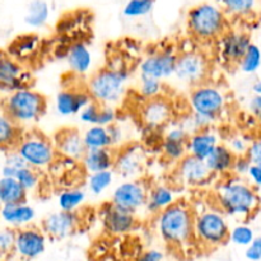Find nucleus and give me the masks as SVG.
Here are the masks:
<instances>
[{
  "label": "nucleus",
  "instance_id": "e433bc0d",
  "mask_svg": "<svg viewBox=\"0 0 261 261\" xmlns=\"http://www.w3.org/2000/svg\"><path fill=\"white\" fill-rule=\"evenodd\" d=\"M240 70L247 75L256 74L261 68V48L255 43H251L247 53L241 59L239 64Z\"/></svg>",
  "mask_w": 261,
  "mask_h": 261
},
{
  "label": "nucleus",
  "instance_id": "13d9d810",
  "mask_svg": "<svg viewBox=\"0 0 261 261\" xmlns=\"http://www.w3.org/2000/svg\"><path fill=\"white\" fill-rule=\"evenodd\" d=\"M5 55H7V53H5V51H3V50H0V60H2V59L4 58Z\"/></svg>",
  "mask_w": 261,
  "mask_h": 261
},
{
  "label": "nucleus",
  "instance_id": "bf43d9fd",
  "mask_svg": "<svg viewBox=\"0 0 261 261\" xmlns=\"http://www.w3.org/2000/svg\"><path fill=\"white\" fill-rule=\"evenodd\" d=\"M3 205H4V204H3L2 199H0V212H2V208H3Z\"/></svg>",
  "mask_w": 261,
  "mask_h": 261
},
{
  "label": "nucleus",
  "instance_id": "9d476101",
  "mask_svg": "<svg viewBox=\"0 0 261 261\" xmlns=\"http://www.w3.org/2000/svg\"><path fill=\"white\" fill-rule=\"evenodd\" d=\"M209 73L208 59L198 51H186L178 54L175 75L178 82L188 86H200L205 83Z\"/></svg>",
  "mask_w": 261,
  "mask_h": 261
},
{
  "label": "nucleus",
  "instance_id": "ddd939ff",
  "mask_svg": "<svg viewBox=\"0 0 261 261\" xmlns=\"http://www.w3.org/2000/svg\"><path fill=\"white\" fill-rule=\"evenodd\" d=\"M48 237L41 227L33 224L17 229L14 255L24 261H32L46 251Z\"/></svg>",
  "mask_w": 261,
  "mask_h": 261
},
{
  "label": "nucleus",
  "instance_id": "4be33fe9",
  "mask_svg": "<svg viewBox=\"0 0 261 261\" xmlns=\"http://www.w3.org/2000/svg\"><path fill=\"white\" fill-rule=\"evenodd\" d=\"M0 219L7 224V227L20 229L32 224L36 219V211L27 201L19 204H8L3 205Z\"/></svg>",
  "mask_w": 261,
  "mask_h": 261
},
{
  "label": "nucleus",
  "instance_id": "5fc2aeb1",
  "mask_svg": "<svg viewBox=\"0 0 261 261\" xmlns=\"http://www.w3.org/2000/svg\"><path fill=\"white\" fill-rule=\"evenodd\" d=\"M249 182L256 189H261V165H252L249 171Z\"/></svg>",
  "mask_w": 261,
  "mask_h": 261
},
{
  "label": "nucleus",
  "instance_id": "cd10ccee",
  "mask_svg": "<svg viewBox=\"0 0 261 261\" xmlns=\"http://www.w3.org/2000/svg\"><path fill=\"white\" fill-rule=\"evenodd\" d=\"M40 50V38L36 35H22L15 38L8 47V55L17 60L18 63H24L31 60Z\"/></svg>",
  "mask_w": 261,
  "mask_h": 261
},
{
  "label": "nucleus",
  "instance_id": "f704fd0d",
  "mask_svg": "<svg viewBox=\"0 0 261 261\" xmlns=\"http://www.w3.org/2000/svg\"><path fill=\"white\" fill-rule=\"evenodd\" d=\"M115 181V171H102V172L88 173L87 189L93 196H99L106 193Z\"/></svg>",
  "mask_w": 261,
  "mask_h": 261
},
{
  "label": "nucleus",
  "instance_id": "4d7b16f0",
  "mask_svg": "<svg viewBox=\"0 0 261 261\" xmlns=\"http://www.w3.org/2000/svg\"><path fill=\"white\" fill-rule=\"evenodd\" d=\"M0 261H24V260L19 259V257L15 256V255H12V256L4 257V259H0Z\"/></svg>",
  "mask_w": 261,
  "mask_h": 261
},
{
  "label": "nucleus",
  "instance_id": "5701e85b",
  "mask_svg": "<svg viewBox=\"0 0 261 261\" xmlns=\"http://www.w3.org/2000/svg\"><path fill=\"white\" fill-rule=\"evenodd\" d=\"M221 144L219 137L213 129L200 130L190 135L188 140V154L199 158L201 161H206V158L212 154L216 147Z\"/></svg>",
  "mask_w": 261,
  "mask_h": 261
},
{
  "label": "nucleus",
  "instance_id": "37998d69",
  "mask_svg": "<svg viewBox=\"0 0 261 261\" xmlns=\"http://www.w3.org/2000/svg\"><path fill=\"white\" fill-rule=\"evenodd\" d=\"M15 178L27 190V193L35 191L40 186V173H38L37 170L28 167V166L18 171Z\"/></svg>",
  "mask_w": 261,
  "mask_h": 261
},
{
  "label": "nucleus",
  "instance_id": "c85d7f7f",
  "mask_svg": "<svg viewBox=\"0 0 261 261\" xmlns=\"http://www.w3.org/2000/svg\"><path fill=\"white\" fill-rule=\"evenodd\" d=\"M236 155L226 144H218L212 154L206 158V165L214 176H224L232 172Z\"/></svg>",
  "mask_w": 261,
  "mask_h": 261
},
{
  "label": "nucleus",
  "instance_id": "9b49d317",
  "mask_svg": "<svg viewBox=\"0 0 261 261\" xmlns=\"http://www.w3.org/2000/svg\"><path fill=\"white\" fill-rule=\"evenodd\" d=\"M177 59L178 54L173 50V47H165L162 50L153 51L140 61L139 74L142 76H150V78L165 81L175 75Z\"/></svg>",
  "mask_w": 261,
  "mask_h": 261
},
{
  "label": "nucleus",
  "instance_id": "a18cd8bd",
  "mask_svg": "<svg viewBox=\"0 0 261 261\" xmlns=\"http://www.w3.org/2000/svg\"><path fill=\"white\" fill-rule=\"evenodd\" d=\"M101 103L93 101L92 103H89L83 111L79 114V120L83 122L84 125H88V126H93V125H98L99 120V112H101Z\"/></svg>",
  "mask_w": 261,
  "mask_h": 261
},
{
  "label": "nucleus",
  "instance_id": "a19ab883",
  "mask_svg": "<svg viewBox=\"0 0 261 261\" xmlns=\"http://www.w3.org/2000/svg\"><path fill=\"white\" fill-rule=\"evenodd\" d=\"M154 8V0H127L122 9L126 18H142L149 14Z\"/></svg>",
  "mask_w": 261,
  "mask_h": 261
},
{
  "label": "nucleus",
  "instance_id": "ea45409f",
  "mask_svg": "<svg viewBox=\"0 0 261 261\" xmlns=\"http://www.w3.org/2000/svg\"><path fill=\"white\" fill-rule=\"evenodd\" d=\"M139 94L148 101V99L160 98L163 93V83L160 79L150 78V76H142L139 78Z\"/></svg>",
  "mask_w": 261,
  "mask_h": 261
},
{
  "label": "nucleus",
  "instance_id": "6e6552de",
  "mask_svg": "<svg viewBox=\"0 0 261 261\" xmlns=\"http://www.w3.org/2000/svg\"><path fill=\"white\" fill-rule=\"evenodd\" d=\"M189 106L191 112L218 120L227 106L226 94L213 84L203 83L191 89L189 94Z\"/></svg>",
  "mask_w": 261,
  "mask_h": 261
},
{
  "label": "nucleus",
  "instance_id": "393cba45",
  "mask_svg": "<svg viewBox=\"0 0 261 261\" xmlns=\"http://www.w3.org/2000/svg\"><path fill=\"white\" fill-rule=\"evenodd\" d=\"M116 152L112 148L106 149H89L81 161L84 170L88 173L102 172V171L114 170Z\"/></svg>",
  "mask_w": 261,
  "mask_h": 261
},
{
  "label": "nucleus",
  "instance_id": "7ed1b4c3",
  "mask_svg": "<svg viewBox=\"0 0 261 261\" xmlns=\"http://www.w3.org/2000/svg\"><path fill=\"white\" fill-rule=\"evenodd\" d=\"M228 30V17L219 5L201 3L189 10L188 31L195 40L217 42Z\"/></svg>",
  "mask_w": 261,
  "mask_h": 261
},
{
  "label": "nucleus",
  "instance_id": "1a4fd4ad",
  "mask_svg": "<svg viewBox=\"0 0 261 261\" xmlns=\"http://www.w3.org/2000/svg\"><path fill=\"white\" fill-rule=\"evenodd\" d=\"M148 193H149V188L145 185L144 181L139 178L125 180L115 186L110 203L122 211L137 216L142 209H145Z\"/></svg>",
  "mask_w": 261,
  "mask_h": 261
},
{
  "label": "nucleus",
  "instance_id": "8fccbe9b",
  "mask_svg": "<svg viewBox=\"0 0 261 261\" xmlns=\"http://www.w3.org/2000/svg\"><path fill=\"white\" fill-rule=\"evenodd\" d=\"M246 157L249 158L252 165H261V138L252 139Z\"/></svg>",
  "mask_w": 261,
  "mask_h": 261
},
{
  "label": "nucleus",
  "instance_id": "f257e3e1",
  "mask_svg": "<svg viewBox=\"0 0 261 261\" xmlns=\"http://www.w3.org/2000/svg\"><path fill=\"white\" fill-rule=\"evenodd\" d=\"M216 206L226 216L247 221L259 211L260 196L257 189L249 181L232 176L217 186Z\"/></svg>",
  "mask_w": 261,
  "mask_h": 261
},
{
  "label": "nucleus",
  "instance_id": "2eb2a0df",
  "mask_svg": "<svg viewBox=\"0 0 261 261\" xmlns=\"http://www.w3.org/2000/svg\"><path fill=\"white\" fill-rule=\"evenodd\" d=\"M81 217L78 212H53L41 222V229L54 241L68 239L79 228Z\"/></svg>",
  "mask_w": 261,
  "mask_h": 261
},
{
  "label": "nucleus",
  "instance_id": "0eeeda50",
  "mask_svg": "<svg viewBox=\"0 0 261 261\" xmlns=\"http://www.w3.org/2000/svg\"><path fill=\"white\" fill-rule=\"evenodd\" d=\"M15 149L22 155L28 167L37 171L50 168L58 158V150L54 142L41 133L23 134Z\"/></svg>",
  "mask_w": 261,
  "mask_h": 261
},
{
  "label": "nucleus",
  "instance_id": "423d86ee",
  "mask_svg": "<svg viewBox=\"0 0 261 261\" xmlns=\"http://www.w3.org/2000/svg\"><path fill=\"white\" fill-rule=\"evenodd\" d=\"M229 227L227 216L217 208H206L195 213L194 234L195 242L208 250H214L229 242Z\"/></svg>",
  "mask_w": 261,
  "mask_h": 261
},
{
  "label": "nucleus",
  "instance_id": "6e6d98bb",
  "mask_svg": "<svg viewBox=\"0 0 261 261\" xmlns=\"http://www.w3.org/2000/svg\"><path fill=\"white\" fill-rule=\"evenodd\" d=\"M251 91L254 96H261V81H255L251 86Z\"/></svg>",
  "mask_w": 261,
  "mask_h": 261
},
{
  "label": "nucleus",
  "instance_id": "a878e982",
  "mask_svg": "<svg viewBox=\"0 0 261 261\" xmlns=\"http://www.w3.org/2000/svg\"><path fill=\"white\" fill-rule=\"evenodd\" d=\"M176 203V191L175 189L168 185H154L153 188H149L148 193L147 205L145 211L149 214H160L165 209L170 208L171 205Z\"/></svg>",
  "mask_w": 261,
  "mask_h": 261
},
{
  "label": "nucleus",
  "instance_id": "20e7f679",
  "mask_svg": "<svg viewBox=\"0 0 261 261\" xmlns=\"http://www.w3.org/2000/svg\"><path fill=\"white\" fill-rule=\"evenodd\" d=\"M129 78V70L124 66H109L96 71L89 78L87 91L93 101L114 106L124 98Z\"/></svg>",
  "mask_w": 261,
  "mask_h": 261
},
{
  "label": "nucleus",
  "instance_id": "864d4df0",
  "mask_svg": "<svg viewBox=\"0 0 261 261\" xmlns=\"http://www.w3.org/2000/svg\"><path fill=\"white\" fill-rule=\"evenodd\" d=\"M247 107H249L250 114L254 116V119L261 122V96H252Z\"/></svg>",
  "mask_w": 261,
  "mask_h": 261
},
{
  "label": "nucleus",
  "instance_id": "473e14b6",
  "mask_svg": "<svg viewBox=\"0 0 261 261\" xmlns=\"http://www.w3.org/2000/svg\"><path fill=\"white\" fill-rule=\"evenodd\" d=\"M87 200V193L81 188L64 189L58 195L59 211L76 212Z\"/></svg>",
  "mask_w": 261,
  "mask_h": 261
},
{
  "label": "nucleus",
  "instance_id": "dca6fc26",
  "mask_svg": "<svg viewBox=\"0 0 261 261\" xmlns=\"http://www.w3.org/2000/svg\"><path fill=\"white\" fill-rule=\"evenodd\" d=\"M176 176L184 186L201 188L208 185L214 178L205 161L188 154L176 165Z\"/></svg>",
  "mask_w": 261,
  "mask_h": 261
},
{
  "label": "nucleus",
  "instance_id": "4c0bfd02",
  "mask_svg": "<svg viewBox=\"0 0 261 261\" xmlns=\"http://www.w3.org/2000/svg\"><path fill=\"white\" fill-rule=\"evenodd\" d=\"M25 162L22 158V155L17 152V149H12L5 152L4 160H3V166H2V176L0 177H13L15 178L18 171L22 170L23 167H25Z\"/></svg>",
  "mask_w": 261,
  "mask_h": 261
},
{
  "label": "nucleus",
  "instance_id": "de8ad7c7",
  "mask_svg": "<svg viewBox=\"0 0 261 261\" xmlns=\"http://www.w3.org/2000/svg\"><path fill=\"white\" fill-rule=\"evenodd\" d=\"M251 166L252 163L250 162V160L246 155H244V157H237L236 161H234L233 168H232V173H233V176L240 178L247 177Z\"/></svg>",
  "mask_w": 261,
  "mask_h": 261
},
{
  "label": "nucleus",
  "instance_id": "2f4dec72",
  "mask_svg": "<svg viewBox=\"0 0 261 261\" xmlns=\"http://www.w3.org/2000/svg\"><path fill=\"white\" fill-rule=\"evenodd\" d=\"M83 142L87 150L112 148L109 127L101 126V125H93V126L87 127L86 132L83 133Z\"/></svg>",
  "mask_w": 261,
  "mask_h": 261
},
{
  "label": "nucleus",
  "instance_id": "7c9ffc66",
  "mask_svg": "<svg viewBox=\"0 0 261 261\" xmlns=\"http://www.w3.org/2000/svg\"><path fill=\"white\" fill-rule=\"evenodd\" d=\"M28 193L17 178L0 177V199L3 204H19L27 201Z\"/></svg>",
  "mask_w": 261,
  "mask_h": 261
},
{
  "label": "nucleus",
  "instance_id": "f03ea898",
  "mask_svg": "<svg viewBox=\"0 0 261 261\" xmlns=\"http://www.w3.org/2000/svg\"><path fill=\"white\" fill-rule=\"evenodd\" d=\"M195 212L189 204L176 201L170 208L155 216V228L166 245L184 250L195 242Z\"/></svg>",
  "mask_w": 261,
  "mask_h": 261
},
{
  "label": "nucleus",
  "instance_id": "58836bf2",
  "mask_svg": "<svg viewBox=\"0 0 261 261\" xmlns=\"http://www.w3.org/2000/svg\"><path fill=\"white\" fill-rule=\"evenodd\" d=\"M255 231L251 226L246 223H240L232 227L229 231V242L240 247L246 249L255 240Z\"/></svg>",
  "mask_w": 261,
  "mask_h": 261
},
{
  "label": "nucleus",
  "instance_id": "412c9836",
  "mask_svg": "<svg viewBox=\"0 0 261 261\" xmlns=\"http://www.w3.org/2000/svg\"><path fill=\"white\" fill-rule=\"evenodd\" d=\"M54 144L58 150V154L74 162L83 160L87 152L83 142V134L73 127L59 130L54 138Z\"/></svg>",
  "mask_w": 261,
  "mask_h": 261
},
{
  "label": "nucleus",
  "instance_id": "603ef678",
  "mask_svg": "<svg viewBox=\"0 0 261 261\" xmlns=\"http://www.w3.org/2000/svg\"><path fill=\"white\" fill-rule=\"evenodd\" d=\"M137 261H165V254L158 249H148L139 255Z\"/></svg>",
  "mask_w": 261,
  "mask_h": 261
},
{
  "label": "nucleus",
  "instance_id": "a211bd4d",
  "mask_svg": "<svg viewBox=\"0 0 261 261\" xmlns=\"http://www.w3.org/2000/svg\"><path fill=\"white\" fill-rule=\"evenodd\" d=\"M99 218H101L102 226L106 229V232L114 234V236L130 233L132 231H134L138 224L135 214L122 211L111 203H107L101 206Z\"/></svg>",
  "mask_w": 261,
  "mask_h": 261
},
{
  "label": "nucleus",
  "instance_id": "3c124183",
  "mask_svg": "<svg viewBox=\"0 0 261 261\" xmlns=\"http://www.w3.org/2000/svg\"><path fill=\"white\" fill-rule=\"evenodd\" d=\"M109 132H110V137H111L112 140V148H121L122 147V143L125 140V132L121 126H119L117 124L111 125L109 127Z\"/></svg>",
  "mask_w": 261,
  "mask_h": 261
},
{
  "label": "nucleus",
  "instance_id": "c9c22d12",
  "mask_svg": "<svg viewBox=\"0 0 261 261\" xmlns=\"http://www.w3.org/2000/svg\"><path fill=\"white\" fill-rule=\"evenodd\" d=\"M186 144H188V142L163 138L162 143H161V152H162L165 160L177 165L184 157L188 155V145Z\"/></svg>",
  "mask_w": 261,
  "mask_h": 261
},
{
  "label": "nucleus",
  "instance_id": "4468645a",
  "mask_svg": "<svg viewBox=\"0 0 261 261\" xmlns=\"http://www.w3.org/2000/svg\"><path fill=\"white\" fill-rule=\"evenodd\" d=\"M147 157L143 147L138 144H125L116 152L114 171L126 180H135L143 173Z\"/></svg>",
  "mask_w": 261,
  "mask_h": 261
},
{
  "label": "nucleus",
  "instance_id": "bb28decb",
  "mask_svg": "<svg viewBox=\"0 0 261 261\" xmlns=\"http://www.w3.org/2000/svg\"><path fill=\"white\" fill-rule=\"evenodd\" d=\"M227 17L234 19H252L261 12V0H218Z\"/></svg>",
  "mask_w": 261,
  "mask_h": 261
},
{
  "label": "nucleus",
  "instance_id": "aec40b11",
  "mask_svg": "<svg viewBox=\"0 0 261 261\" xmlns=\"http://www.w3.org/2000/svg\"><path fill=\"white\" fill-rule=\"evenodd\" d=\"M93 98L87 89L65 88L55 96V111L60 116L69 117L79 115Z\"/></svg>",
  "mask_w": 261,
  "mask_h": 261
},
{
  "label": "nucleus",
  "instance_id": "f3484780",
  "mask_svg": "<svg viewBox=\"0 0 261 261\" xmlns=\"http://www.w3.org/2000/svg\"><path fill=\"white\" fill-rule=\"evenodd\" d=\"M31 75L24 70L23 65L5 55L0 60V92H5L8 94L23 88H31Z\"/></svg>",
  "mask_w": 261,
  "mask_h": 261
},
{
  "label": "nucleus",
  "instance_id": "72a5a7b5",
  "mask_svg": "<svg viewBox=\"0 0 261 261\" xmlns=\"http://www.w3.org/2000/svg\"><path fill=\"white\" fill-rule=\"evenodd\" d=\"M50 18V8L45 0H32L28 4L24 15L25 24L32 28H41L47 23Z\"/></svg>",
  "mask_w": 261,
  "mask_h": 261
},
{
  "label": "nucleus",
  "instance_id": "b1692460",
  "mask_svg": "<svg viewBox=\"0 0 261 261\" xmlns=\"http://www.w3.org/2000/svg\"><path fill=\"white\" fill-rule=\"evenodd\" d=\"M65 60L69 69L75 75L82 76L89 73L93 64V56L91 50L84 42H74L65 53Z\"/></svg>",
  "mask_w": 261,
  "mask_h": 261
},
{
  "label": "nucleus",
  "instance_id": "39448f33",
  "mask_svg": "<svg viewBox=\"0 0 261 261\" xmlns=\"http://www.w3.org/2000/svg\"><path fill=\"white\" fill-rule=\"evenodd\" d=\"M47 110V99L32 88H23L8 94L3 111L20 127L37 122Z\"/></svg>",
  "mask_w": 261,
  "mask_h": 261
},
{
  "label": "nucleus",
  "instance_id": "6ab92c4d",
  "mask_svg": "<svg viewBox=\"0 0 261 261\" xmlns=\"http://www.w3.org/2000/svg\"><path fill=\"white\" fill-rule=\"evenodd\" d=\"M140 119L145 127L149 129H165L172 122L173 107L166 98L148 99L140 107Z\"/></svg>",
  "mask_w": 261,
  "mask_h": 261
},
{
  "label": "nucleus",
  "instance_id": "c03bdc74",
  "mask_svg": "<svg viewBox=\"0 0 261 261\" xmlns=\"http://www.w3.org/2000/svg\"><path fill=\"white\" fill-rule=\"evenodd\" d=\"M252 139H250L246 134H234L228 138V142L226 145L236 157H244L247 154Z\"/></svg>",
  "mask_w": 261,
  "mask_h": 261
},
{
  "label": "nucleus",
  "instance_id": "09e8293b",
  "mask_svg": "<svg viewBox=\"0 0 261 261\" xmlns=\"http://www.w3.org/2000/svg\"><path fill=\"white\" fill-rule=\"evenodd\" d=\"M245 257L249 261H261V237H255L254 241L245 249Z\"/></svg>",
  "mask_w": 261,
  "mask_h": 261
},
{
  "label": "nucleus",
  "instance_id": "49530a36",
  "mask_svg": "<svg viewBox=\"0 0 261 261\" xmlns=\"http://www.w3.org/2000/svg\"><path fill=\"white\" fill-rule=\"evenodd\" d=\"M117 121V112L114 106H109V105H102L101 112H99V120L98 125L105 127H110L111 125L116 124Z\"/></svg>",
  "mask_w": 261,
  "mask_h": 261
},
{
  "label": "nucleus",
  "instance_id": "c756f323",
  "mask_svg": "<svg viewBox=\"0 0 261 261\" xmlns=\"http://www.w3.org/2000/svg\"><path fill=\"white\" fill-rule=\"evenodd\" d=\"M22 137V127L15 124L2 110L0 111V152L15 149Z\"/></svg>",
  "mask_w": 261,
  "mask_h": 261
},
{
  "label": "nucleus",
  "instance_id": "f8f14e48",
  "mask_svg": "<svg viewBox=\"0 0 261 261\" xmlns=\"http://www.w3.org/2000/svg\"><path fill=\"white\" fill-rule=\"evenodd\" d=\"M251 43L249 33L244 31L228 30L217 41V54L224 65L239 66Z\"/></svg>",
  "mask_w": 261,
  "mask_h": 261
},
{
  "label": "nucleus",
  "instance_id": "79ce46f5",
  "mask_svg": "<svg viewBox=\"0 0 261 261\" xmlns=\"http://www.w3.org/2000/svg\"><path fill=\"white\" fill-rule=\"evenodd\" d=\"M17 229L4 227L0 228V259L14 255Z\"/></svg>",
  "mask_w": 261,
  "mask_h": 261
}]
</instances>
